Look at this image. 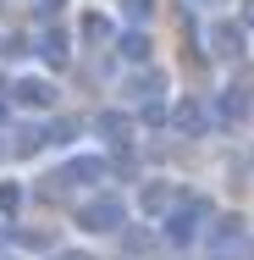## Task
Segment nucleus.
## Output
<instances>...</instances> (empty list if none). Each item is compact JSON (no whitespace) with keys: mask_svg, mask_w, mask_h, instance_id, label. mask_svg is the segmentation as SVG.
<instances>
[{"mask_svg":"<svg viewBox=\"0 0 254 260\" xmlns=\"http://www.w3.org/2000/svg\"><path fill=\"white\" fill-rule=\"evenodd\" d=\"M238 244H243V221H238V216L215 221V233H210V249H215V255H232Z\"/></svg>","mask_w":254,"mask_h":260,"instance_id":"nucleus-2","label":"nucleus"},{"mask_svg":"<svg viewBox=\"0 0 254 260\" xmlns=\"http://www.w3.org/2000/svg\"><path fill=\"white\" fill-rule=\"evenodd\" d=\"M221 116H227V122H238V116H243V89H227V100H221Z\"/></svg>","mask_w":254,"mask_h":260,"instance_id":"nucleus-5","label":"nucleus"},{"mask_svg":"<svg viewBox=\"0 0 254 260\" xmlns=\"http://www.w3.org/2000/svg\"><path fill=\"white\" fill-rule=\"evenodd\" d=\"M78 221H83V233H116L122 227V200H94V205L78 210Z\"/></svg>","mask_w":254,"mask_h":260,"instance_id":"nucleus-1","label":"nucleus"},{"mask_svg":"<svg viewBox=\"0 0 254 260\" xmlns=\"http://www.w3.org/2000/svg\"><path fill=\"white\" fill-rule=\"evenodd\" d=\"M194 221H199V205L177 210V216L166 221V238H171V244H194Z\"/></svg>","mask_w":254,"mask_h":260,"instance_id":"nucleus-4","label":"nucleus"},{"mask_svg":"<svg viewBox=\"0 0 254 260\" xmlns=\"http://www.w3.org/2000/svg\"><path fill=\"white\" fill-rule=\"evenodd\" d=\"M249 22H254V6H249Z\"/></svg>","mask_w":254,"mask_h":260,"instance_id":"nucleus-6","label":"nucleus"},{"mask_svg":"<svg viewBox=\"0 0 254 260\" xmlns=\"http://www.w3.org/2000/svg\"><path fill=\"white\" fill-rule=\"evenodd\" d=\"M50 83H39V78H17V89H11V100L17 105H50Z\"/></svg>","mask_w":254,"mask_h":260,"instance_id":"nucleus-3","label":"nucleus"}]
</instances>
